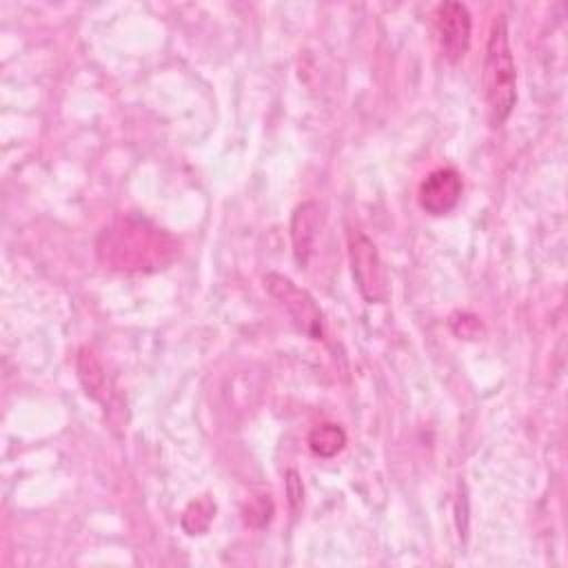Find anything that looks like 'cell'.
Instances as JSON below:
<instances>
[{
    "mask_svg": "<svg viewBox=\"0 0 568 568\" xmlns=\"http://www.w3.org/2000/svg\"><path fill=\"white\" fill-rule=\"evenodd\" d=\"M95 257L109 271L158 273L180 257V240L140 213H124L98 233Z\"/></svg>",
    "mask_w": 568,
    "mask_h": 568,
    "instance_id": "6da1fadb",
    "label": "cell"
},
{
    "mask_svg": "<svg viewBox=\"0 0 568 568\" xmlns=\"http://www.w3.org/2000/svg\"><path fill=\"white\" fill-rule=\"evenodd\" d=\"M484 91L493 126H501L517 102V69L508 38V20L497 13L486 40L484 55Z\"/></svg>",
    "mask_w": 568,
    "mask_h": 568,
    "instance_id": "7a4b0ae2",
    "label": "cell"
},
{
    "mask_svg": "<svg viewBox=\"0 0 568 568\" xmlns=\"http://www.w3.org/2000/svg\"><path fill=\"white\" fill-rule=\"evenodd\" d=\"M348 262H351V275L359 295L368 304L386 302L388 280H386V271L377 253V246L368 235L355 229L348 231Z\"/></svg>",
    "mask_w": 568,
    "mask_h": 568,
    "instance_id": "3957f363",
    "label": "cell"
},
{
    "mask_svg": "<svg viewBox=\"0 0 568 568\" xmlns=\"http://www.w3.org/2000/svg\"><path fill=\"white\" fill-rule=\"evenodd\" d=\"M266 291L284 306L293 324L311 339H322L324 337V313L315 297L306 291L300 288L291 277L282 273H266L264 277Z\"/></svg>",
    "mask_w": 568,
    "mask_h": 568,
    "instance_id": "277c9868",
    "label": "cell"
},
{
    "mask_svg": "<svg viewBox=\"0 0 568 568\" xmlns=\"http://www.w3.org/2000/svg\"><path fill=\"white\" fill-rule=\"evenodd\" d=\"M433 29H435L442 53L450 62H457L466 55L470 47L473 18L464 2H455V0L439 2L433 11Z\"/></svg>",
    "mask_w": 568,
    "mask_h": 568,
    "instance_id": "5b68a950",
    "label": "cell"
},
{
    "mask_svg": "<svg viewBox=\"0 0 568 568\" xmlns=\"http://www.w3.org/2000/svg\"><path fill=\"white\" fill-rule=\"evenodd\" d=\"M462 191L464 182L459 171L453 166H439L424 175L417 191V202L426 213L444 215L457 206Z\"/></svg>",
    "mask_w": 568,
    "mask_h": 568,
    "instance_id": "8992f818",
    "label": "cell"
},
{
    "mask_svg": "<svg viewBox=\"0 0 568 568\" xmlns=\"http://www.w3.org/2000/svg\"><path fill=\"white\" fill-rule=\"evenodd\" d=\"M322 211L320 204L308 200L295 206L291 215V242H293V255L300 266H306L315 246V237L320 231Z\"/></svg>",
    "mask_w": 568,
    "mask_h": 568,
    "instance_id": "52a82bcc",
    "label": "cell"
},
{
    "mask_svg": "<svg viewBox=\"0 0 568 568\" xmlns=\"http://www.w3.org/2000/svg\"><path fill=\"white\" fill-rule=\"evenodd\" d=\"M75 368H78V379H80L84 393L106 406V395H109V390H106V373H104L102 362L98 359V355L89 346H82L78 351Z\"/></svg>",
    "mask_w": 568,
    "mask_h": 568,
    "instance_id": "ba28073f",
    "label": "cell"
},
{
    "mask_svg": "<svg viewBox=\"0 0 568 568\" xmlns=\"http://www.w3.org/2000/svg\"><path fill=\"white\" fill-rule=\"evenodd\" d=\"M346 444V433L339 424L333 422H324L317 424L311 433H308V448L313 450V455L317 457H335Z\"/></svg>",
    "mask_w": 568,
    "mask_h": 568,
    "instance_id": "9c48e42d",
    "label": "cell"
},
{
    "mask_svg": "<svg viewBox=\"0 0 568 568\" xmlns=\"http://www.w3.org/2000/svg\"><path fill=\"white\" fill-rule=\"evenodd\" d=\"M215 510H217V506H215V501L209 495H202V497L193 499L184 508L182 519H180L184 532L186 535H204L209 530L213 517H215Z\"/></svg>",
    "mask_w": 568,
    "mask_h": 568,
    "instance_id": "30bf717a",
    "label": "cell"
},
{
    "mask_svg": "<svg viewBox=\"0 0 568 568\" xmlns=\"http://www.w3.org/2000/svg\"><path fill=\"white\" fill-rule=\"evenodd\" d=\"M275 513V504L271 495H255L246 506H244V524L251 528H264Z\"/></svg>",
    "mask_w": 568,
    "mask_h": 568,
    "instance_id": "8fae6325",
    "label": "cell"
},
{
    "mask_svg": "<svg viewBox=\"0 0 568 568\" xmlns=\"http://www.w3.org/2000/svg\"><path fill=\"white\" fill-rule=\"evenodd\" d=\"M286 497H288V504H291V510L297 513L304 504V486H302V479H300V473L297 470H286Z\"/></svg>",
    "mask_w": 568,
    "mask_h": 568,
    "instance_id": "7c38bea8",
    "label": "cell"
}]
</instances>
